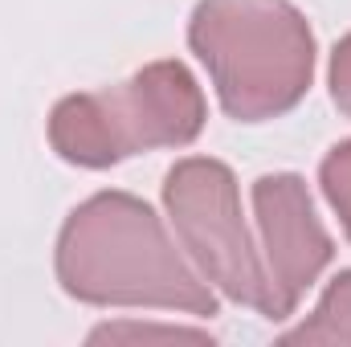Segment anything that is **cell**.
<instances>
[{
	"label": "cell",
	"mask_w": 351,
	"mask_h": 347,
	"mask_svg": "<svg viewBox=\"0 0 351 347\" xmlns=\"http://www.w3.org/2000/svg\"><path fill=\"white\" fill-rule=\"evenodd\" d=\"M254 217L265 250L269 307L265 319L282 323L298 311L302 294L335 258V241L315 213V196L298 172H269L254 180Z\"/></svg>",
	"instance_id": "obj_5"
},
{
	"label": "cell",
	"mask_w": 351,
	"mask_h": 347,
	"mask_svg": "<svg viewBox=\"0 0 351 347\" xmlns=\"http://www.w3.org/2000/svg\"><path fill=\"white\" fill-rule=\"evenodd\" d=\"M327 86H331V102L351 119V33L331 49V70H327Z\"/></svg>",
	"instance_id": "obj_8"
},
{
	"label": "cell",
	"mask_w": 351,
	"mask_h": 347,
	"mask_svg": "<svg viewBox=\"0 0 351 347\" xmlns=\"http://www.w3.org/2000/svg\"><path fill=\"white\" fill-rule=\"evenodd\" d=\"M164 208L172 221L180 250L208 286H217L237 307H269V282L241 221V188L229 164L213 156H188L164 176Z\"/></svg>",
	"instance_id": "obj_4"
},
{
	"label": "cell",
	"mask_w": 351,
	"mask_h": 347,
	"mask_svg": "<svg viewBox=\"0 0 351 347\" xmlns=\"http://www.w3.org/2000/svg\"><path fill=\"white\" fill-rule=\"evenodd\" d=\"M53 270L62 290L86 307H160L192 319L221 311L156 208L119 188L94 192L66 217Z\"/></svg>",
	"instance_id": "obj_1"
},
{
	"label": "cell",
	"mask_w": 351,
	"mask_h": 347,
	"mask_svg": "<svg viewBox=\"0 0 351 347\" xmlns=\"http://www.w3.org/2000/svg\"><path fill=\"white\" fill-rule=\"evenodd\" d=\"M188 45L237 123L290 115L315 82V29L290 0H200Z\"/></svg>",
	"instance_id": "obj_2"
},
{
	"label": "cell",
	"mask_w": 351,
	"mask_h": 347,
	"mask_svg": "<svg viewBox=\"0 0 351 347\" xmlns=\"http://www.w3.org/2000/svg\"><path fill=\"white\" fill-rule=\"evenodd\" d=\"M208 106L184 62H152L127 82L66 94L49 115V143L74 168H114L139 152L188 147L204 131Z\"/></svg>",
	"instance_id": "obj_3"
},
{
	"label": "cell",
	"mask_w": 351,
	"mask_h": 347,
	"mask_svg": "<svg viewBox=\"0 0 351 347\" xmlns=\"http://www.w3.org/2000/svg\"><path fill=\"white\" fill-rule=\"evenodd\" d=\"M282 344H351V270H339L327 282L315 315L286 331Z\"/></svg>",
	"instance_id": "obj_6"
},
{
	"label": "cell",
	"mask_w": 351,
	"mask_h": 347,
	"mask_svg": "<svg viewBox=\"0 0 351 347\" xmlns=\"http://www.w3.org/2000/svg\"><path fill=\"white\" fill-rule=\"evenodd\" d=\"M319 184H323V196H327V204L335 208V217L343 225V237L351 241V139H339L323 156Z\"/></svg>",
	"instance_id": "obj_7"
}]
</instances>
